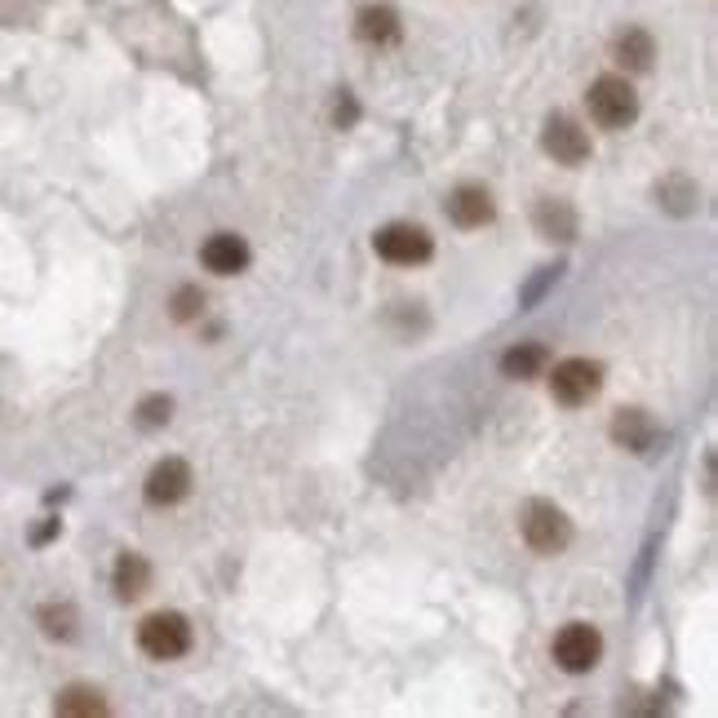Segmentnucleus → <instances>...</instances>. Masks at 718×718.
Returning <instances> with one entry per match:
<instances>
[{"mask_svg": "<svg viewBox=\"0 0 718 718\" xmlns=\"http://www.w3.org/2000/svg\"><path fill=\"white\" fill-rule=\"evenodd\" d=\"M174 417V399L169 395H146L142 404H138V422L146 426V431H155V426H165Z\"/></svg>", "mask_w": 718, "mask_h": 718, "instance_id": "aec40b11", "label": "nucleus"}, {"mask_svg": "<svg viewBox=\"0 0 718 718\" xmlns=\"http://www.w3.org/2000/svg\"><path fill=\"white\" fill-rule=\"evenodd\" d=\"M373 254L390 267H422L435 258V239L413 222H390L373 235Z\"/></svg>", "mask_w": 718, "mask_h": 718, "instance_id": "7ed1b4c3", "label": "nucleus"}, {"mask_svg": "<svg viewBox=\"0 0 718 718\" xmlns=\"http://www.w3.org/2000/svg\"><path fill=\"white\" fill-rule=\"evenodd\" d=\"M537 226H541V235H558V239H573L577 235V213L564 204V200H541L537 204Z\"/></svg>", "mask_w": 718, "mask_h": 718, "instance_id": "f3484780", "label": "nucleus"}, {"mask_svg": "<svg viewBox=\"0 0 718 718\" xmlns=\"http://www.w3.org/2000/svg\"><path fill=\"white\" fill-rule=\"evenodd\" d=\"M75 625H80V616H75V608L71 603H45L40 608V629L49 634V638H75Z\"/></svg>", "mask_w": 718, "mask_h": 718, "instance_id": "a211bd4d", "label": "nucleus"}, {"mask_svg": "<svg viewBox=\"0 0 718 718\" xmlns=\"http://www.w3.org/2000/svg\"><path fill=\"white\" fill-rule=\"evenodd\" d=\"M519 528H523V541L537 554H564L573 545V519L558 510L554 502H528Z\"/></svg>", "mask_w": 718, "mask_h": 718, "instance_id": "20e7f679", "label": "nucleus"}, {"mask_svg": "<svg viewBox=\"0 0 718 718\" xmlns=\"http://www.w3.org/2000/svg\"><path fill=\"white\" fill-rule=\"evenodd\" d=\"M448 217L461 226V231H479L497 217V204H493V191L479 187V183H461L452 196H448Z\"/></svg>", "mask_w": 718, "mask_h": 718, "instance_id": "9d476101", "label": "nucleus"}, {"mask_svg": "<svg viewBox=\"0 0 718 718\" xmlns=\"http://www.w3.org/2000/svg\"><path fill=\"white\" fill-rule=\"evenodd\" d=\"M550 652H554V666L564 674H590L599 666V657H603V634L595 625H586V621H568L564 629L554 634Z\"/></svg>", "mask_w": 718, "mask_h": 718, "instance_id": "423d86ee", "label": "nucleus"}, {"mask_svg": "<svg viewBox=\"0 0 718 718\" xmlns=\"http://www.w3.org/2000/svg\"><path fill=\"white\" fill-rule=\"evenodd\" d=\"M355 36H360L364 45H377V49L399 45V36H404V23H399V10H395V5H386V0H377V5H364V10L355 14Z\"/></svg>", "mask_w": 718, "mask_h": 718, "instance_id": "f8f14e48", "label": "nucleus"}, {"mask_svg": "<svg viewBox=\"0 0 718 718\" xmlns=\"http://www.w3.org/2000/svg\"><path fill=\"white\" fill-rule=\"evenodd\" d=\"M586 107H590V120L599 129H629L638 120V94L625 75H599L590 94H586Z\"/></svg>", "mask_w": 718, "mask_h": 718, "instance_id": "f03ea898", "label": "nucleus"}, {"mask_svg": "<svg viewBox=\"0 0 718 718\" xmlns=\"http://www.w3.org/2000/svg\"><path fill=\"white\" fill-rule=\"evenodd\" d=\"M541 146H545V155L554 160V165H568V169H577L590 160V133L573 116H550L545 133H541Z\"/></svg>", "mask_w": 718, "mask_h": 718, "instance_id": "0eeeda50", "label": "nucleus"}, {"mask_svg": "<svg viewBox=\"0 0 718 718\" xmlns=\"http://www.w3.org/2000/svg\"><path fill=\"white\" fill-rule=\"evenodd\" d=\"M191 644H196V629L183 612H151L138 625V648L151 661H178L191 652Z\"/></svg>", "mask_w": 718, "mask_h": 718, "instance_id": "f257e3e1", "label": "nucleus"}, {"mask_svg": "<svg viewBox=\"0 0 718 718\" xmlns=\"http://www.w3.org/2000/svg\"><path fill=\"white\" fill-rule=\"evenodd\" d=\"M111 590H116L120 603H133V599H142V595L151 590V564H146L138 550H125V554L116 558V568H111Z\"/></svg>", "mask_w": 718, "mask_h": 718, "instance_id": "ddd939ff", "label": "nucleus"}, {"mask_svg": "<svg viewBox=\"0 0 718 718\" xmlns=\"http://www.w3.org/2000/svg\"><path fill=\"white\" fill-rule=\"evenodd\" d=\"M550 368V351L541 346V342H519V346H510L506 355H502V373L510 377V381H532V377H541Z\"/></svg>", "mask_w": 718, "mask_h": 718, "instance_id": "2eb2a0df", "label": "nucleus"}, {"mask_svg": "<svg viewBox=\"0 0 718 718\" xmlns=\"http://www.w3.org/2000/svg\"><path fill=\"white\" fill-rule=\"evenodd\" d=\"M612 58L625 67V71H652V58H657V40L644 32V27H625L616 40H612Z\"/></svg>", "mask_w": 718, "mask_h": 718, "instance_id": "4468645a", "label": "nucleus"}, {"mask_svg": "<svg viewBox=\"0 0 718 718\" xmlns=\"http://www.w3.org/2000/svg\"><path fill=\"white\" fill-rule=\"evenodd\" d=\"M603 390V364L599 360H558L550 373V395L564 409H586L590 399Z\"/></svg>", "mask_w": 718, "mask_h": 718, "instance_id": "39448f33", "label": "nucleus"}, {"mask_svg": "<svg viewBox=\"0 0 718 718\" xmlns=\"http://www.w3.org/2000/svg\"><path fill=\"white\" fill-rule=\"evenodd\" d=\"M169 315L178 319V325H191V319L204 315V293H200L196 284H183V289L174 293V302H169Z\"/></svg>", "mask_w": 718, "mask_h": 718, "instance_id": "6ab92c4d", "label": "nucleus"}, {"mask_svg": "<svg viewBox=\"0 0 718 718\" xmlns=\"http://www.w3.org/2000/svg\"><path fill=\"white\" fill-rule=\"evenodd\" d=\"M200 262H204V271H213V275H239V271H249L254 254H249V245H245V235L217 231V235L204 239Z\"/></svg>", "mask_w": 718, "mask_h": 718, "instance_id": "1a4fd4ad", "label": "nucleus"}, {"mask_svg": "<svg viewBox=\"0 0 718 718\" xmlns=\"http://www.w3.org/2000/svg\"><path fill=\"white\" fill-rule=\"evenodd\" d=\"M54 709H58L62 718H94V714H107V701H103V692H94V687H67V692H58Z\"/></svg>", "mask_w": 718, "mask_h": 718, "instance_id": "dca6fc26", "label": "nucleus"}, {"mask_svg": "<svg viewBox=\"0 0 718 718\" xmlns=\"http://www.w3.org/2000/svg\"><path fill=\"white\" fill-rule=\"evenodd\" d=\"M338 125L346 129V125H355V103H351V94H342L338 98Z\"/></svg>", "mask_w": 718, "mask_h": 718, "instance_id": "412c9836", "label": "nucleus"}, {"mask_svg": "<svg viewBox=\"0 0 718 718\" xmlns=\"http://www.w3.org/2000/svg\"><path fill=\"white\" fill-rule=\"evenodd\" d=\"M191 484H196V474L183 457H165L151 474H146V484H142V497L151 506H178L191 497Z\"/></svg>", "mask_w": 718, "mask_h": 718, "instance_id": "6e6552de", "label": "nucleus"}, {"mask_svg": "<svg viewBox=\"0 0 718 718\" xmlns=\"http://www.w3.org/2000/svg\"><path fill=\"white\" fill-rule=\"evenodd\" d=\"M58 537V519H49V523H40L36 532H32V545H45V541H54Z\"/></svg>", "mask_w": 718, "mask_h": 718, "instance_id": "4be33fe9", "label": "nucleus"}, {"mask_svg": "<svg viewBox=\"0 0 718 718\" xmlns=\"http://www.w3.org/2000/svg\"><path fill=\"white\" fill-rule=\"evenodd\" d=\"M608 435H612V444L625 448V452H648V448L657 444L661 426H657L652 413H644V409H621V413L612 417Z\"/></svg>", "mask_w": 718, "mask_h": 718, "instance_id": "9b49d317", "label": "nucleus"}]
</instances>
